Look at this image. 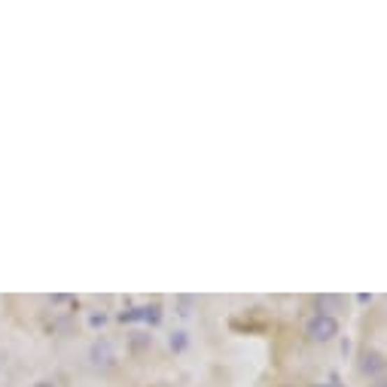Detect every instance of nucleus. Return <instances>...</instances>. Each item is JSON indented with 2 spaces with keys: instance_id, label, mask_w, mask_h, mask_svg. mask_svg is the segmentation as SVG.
I'll use <instances>...</instances> for the list:
<instances>
[{
  "instance_id": "obj_1",
  "label": "nucleus",
  "mask_w": 387,
  "mask_h": 387,
  "mask_svg": "<svg viewBox=\"0 0 387 387\" xmlns=\"http://www.w3.org/2000/svg\"><path fill=\"white\" fill-rule=\"evenodd\" d=\"M305 333L311 342H333L335 335H339V321H335L333 314H317L314 321L308 323Z\"/></svg>"
},
{
  "instance_id": "obj_2",
  "label": "nucleus",
  "mask_w": 387,
  "mask_h": 387,
  "mask_svg": "<svg viewBox=\"0 0 387 387\" xmlns=\"http://www.w3.org/2000/svg\"><path fill=\"white\" fill-rule=\"evenodd\" d=\"M360 369H363L366 375L381 372V357H378V354H366V357H363V363H360Z\"/></svg>"
},
{
  "instance_id": "obj_3",
  "label": "nucleus",
  "mask_w": 387,
  "mask_h": 387,
  "mask_svg": "<svg viewBox=\"0 0 387 387\" xmlns=\"http://www.w3.org/2000/svg\"><path fill=\"white\" fill-rule=\"evenodd\" d=\"M171 351H177V354H180V351H187V333H174L171 335Z\"/></svg>"
},
{
  "instance_id": "obj_4",
  "label": "nucleus",
  "mask_w": 387,
  "mask_h": 387,
  "mask_svg": "<svg viewBox=\"0 0 387 387\" xmlns=\"http://www.w3.org/2000/svg\"><path fill=\"white\" fill-rule=\"evenodd\" d=\"M89 323H92V326H104V323H107V317H104V314H92V317H89Z\"/></svg>"
},
{
  "instance_id": "obj_5",
  "label": "nucleus",
  "mask_w": 387,
  "mask_h": 387,
  "mask_svg": "<svg viewBox=\"0 0 387 387\" xmlns=\"http://www.w3.org/2000/svg\"><path fill=\"white\" fill-rule=\"evenodd\" d=\"M34 387H52V384H46V381H40V384H34Z\"/></svg>"
},
{
  "instance_id": "obj_6",
  "label": "nucleus",
  "mask_w": 387,
  "mask_h": 387,
  "mask_svg": "<svg viewBox=\"0 0 387 387\" xmlns=\"http://www.w3.org/2000/svg\"><path fill=\"white\" fill-rule=\"evenodd\" d=\"M317 387H330V384H317Z\"/></svg>"
}]
</instances>
